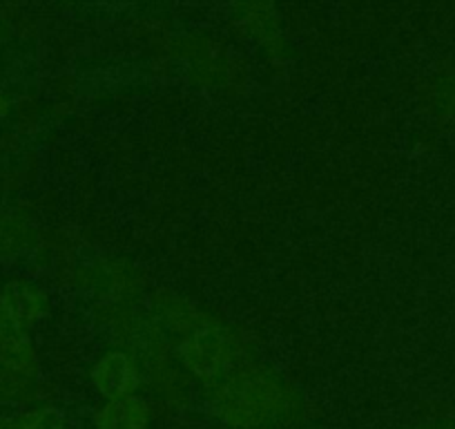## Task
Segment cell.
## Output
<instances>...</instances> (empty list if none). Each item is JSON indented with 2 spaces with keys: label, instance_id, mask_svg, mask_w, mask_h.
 Masks as SVG:
<instances>
[{
  "label": "cell",
  "instance_id": "cell-1",
  "mask_svg": "<svg viewBox=\"0 0 455 429\" xmlns=\"http://www.w3.org/2000/svg\"><path fill=\"white\" fill-rule=\"evenodd\" d=\"M94 380L105 396L121 398L132 389L134 371L132 367H130L128 358L121 356V353H114V356L105 358V360L96 367Z\"/></svg>",
  "mask_w": 455,
  "mask_h": 429
},
{
  "label": "cell",
  "instance_id": "cell-2",
  "mask_svg": "<svg viewBox=\"0 0 455 429\" xmlns=\"http://www.w3.org/2000/svg\"><path fill=\"white\" fill-rule=\"evenodd\" d=\"M146 407L134 398H121L103 409L99 423L103 429H143L146 427Z\"/></svg>",
  "mask_w": 455,
  "mask_h": 429
},
{
  "label": "cell",
  "instance_id": "cell-3",
  "mask_svg": "<svg viewBox=\"0 0 455 429\" xmlns=\"http://www.w3.org/2000/svg\"><path fill=\"white\" fill-rule=\"evenodd\" d=\"M34 311H36V304H34L32 293L20 288L19 284H12L3 297H0V320L5 322H12V325L19 327L23 320L32 318Z\"/></svg>",
  "mask_w": 455,
  "mask_h": 429
},
{
  "label": "cell",
  "instance_id": "cell-4",
  "mask_svg": "<svg viewBox=\"0 0 455 429\" xmlns=\"http://www.w3.org/2000/svg\"><path fill=\"white\" fill-rule=\"evenodd\" d=\"M28 360L25 338H20L19 327L0 320V362L10 367H23Z\"/></svg>",
  "mask_w": 455,
  "mask_h": 429
},
{
  "label": "cell",
  "instance_id": "cell-5",
  "mask_svg": "<svg viewBox=\"0 0 455 429\" xmlns=\"http://www.w3.org/2000/svg\"><path fill=\"white\" fill-rule=\"evenodd\" d=\"M25 429H63V418H60L59 411L45 409L34 416Z\"/></svg>",
  "mask_w": 455,
  "mask_h": 429
}]
</instances>
